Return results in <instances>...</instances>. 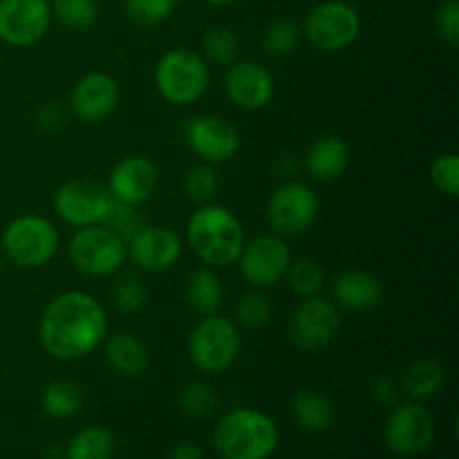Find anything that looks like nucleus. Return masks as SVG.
<instances>
[{"label": "nucleus", "instance_id": "obj_1", "mask_svg": "<svg viewBox=\"0 0 459 459\" xmlns=\"http://www.w3.org/2000/svg\"><path fill=\"white\" fill-rule=\"evenodd\" d=\"M108 336L106 307L88 291L54 296L39 318L40 348L56 361L90 357Z\"/></svg>", "mask_w": 459, "mask_h": 459}, {"label": "nucleus", "instance_id": "obj_2", "mask_svg": "<svg viewBox=\"0 0 459 459\" xmlns=\"http://www.w3.org/2000/svg\"><path fill=\"white\" fill-rule=\"evenodd\" d=\"M186 242L195 258L211 269L236 264L247 236L240 218L222 204H202L188 215Z\"/></svg>", "mask_w": 459, "mask_h": 459}, {"label": "nucleus", "instance_id": "obj_3", "mask_svg": "<svg viewBox=\"0 0 459 459\" xmlns=\"http://www.w3.org/2000/svg\"><path fill=\"white\" fill-rule=\"evenodd\" d=\"M278 439L276 421L258 408H233L213 430V446L222 459H269Z\"/></svg>", "mask_w": 459, "mask_h": 459}, {"label": "nucleus", "instance_id": "obj_4", "mask_svg": "<svg viewBox=\"0 0 459 459\" xmlns=\"http://www.w3.org/2000/svg\"><path fill=\"white\" fill-rule=\"evenodd\" d=\"M61 247V236L58 229L49 222L48 218L36 213L18 215L0 236V249L4 258L18 269L34 272L43 269L54 260Z\"/></svg>", "mask_w": 459, "mask_h": 459}, {"label": "nucleus", "instance_id": "obj_5", "mask_svg": "<svg viewBox=\"0 0 459 459\" xmlns=\"http://www.w3.org/2000/svg\"><path fill=\"white\" fill-rule=\"evenodd\" d=\"M155 90L173 106H191L200 101L211 83L209 63L188 48H173L160 56L152 70Z\"/></svg>", "mask_w": 459, "mask_h": 459}, {"label": "nucleus", "instance_id": "obj_6", "mask_svg": "<svg viewBox=\"0 0 459 459\" xmlns=\"http://www.w3.org/2000/svg\"><path fill=\"white\" fill-rule=\"evenodd\" d=\"M242 350L240 325L222 314L202 316L188 334V359L204 375H222Z\"/></svg>", "mask_w": 459, "mask_h": 459}, {"label": "nucleus", "instance_id": "obj_7", "mask_svg": "<svg viewBox=\"0 0 459 459\" xmlns=\"http://www.w3.org/2000/svg\"><path fill=\"white\" fill-rule=\"evenodd\" d=\"M67 258L72 267L88 278H108L121 272L126 255V240L106 224L76 229L67 242Z\"/></svg>", "mask_w": 459, "mask_h": 459}, {"label": "nucleus", "instance_id": "obj_8", "mask_svg": "<svg viewBox=\"0 0 459 459\" xmlns=\"http://www.w3.org/2000/svg\"><path fill=\"white\" fill-rule=\"evenodd\" d=\"M300 34L314 49L323 54L345 52L361 34V16L357 7L345 0H325L309 9Z\"/></svg>", "mask_w": 459, "mask_h": 459}, {"label": "nucleus", "instance_id": "obj_9", "mask_svg": "<svg viewBox=\"0 0 459 459\" xmlns=\"http://www.w3.org/2000/svg\"><path fill=\"white\" fill-rule=\"evenodd\" d=\"M341 330V309L332 299L316 294L300 299L287 321V336L300 352H316L327 348Z\"/></svg>", "mask_w": 459, "mask_h": 459}, {"label": "nucleus", "instance_id": "obj_10", "mask_svg": "<svg viewBox=\"0 0 459 459\" xmlns=\"http://www.w3.org/2000/svg\"><path fill=\"white\" fill-rule=\"evenodd\" d=\"M318 218V197L309 184L287 179L267 202V222L282 238L303 236Z\"/></svg>", "mask_w": 459, "mask_h": 459}, {"label": "nucleus", "instance_id": "obj_11", "mask_svg": "<svg viewBox=\"0 0 459 459\" xmlns=\"http://www.w3.org/2000/svg\"><path fill=\"white\" fill-rule=\"evenodd\" d=\"M384 439L399 457H417L430 448L435 439V420L421 402L394 403L384 424Z\"/></svg>", "mask_w": 459, "mask_h": 459}, {"label": "nucleus", "instance_id": "obj_12", "mask_svg": "<svg viewBox=\"0 0 459 459\" xmlns=\"http://www.w3.org/2000/svg\"><path fill=\"white\" fill-rule=\"evenodd\" d=\"M290 263V245L278 233H263L247 240L236 260L240 276L254 290H267L281 282Z\"/></svg>", "mask_w": 459, "mask_h": 459}, {"label": "nucleus", "instance_id": "obj_13", "mask_svg": "<svg viewBox=\"0 0 459 459\" xmlns=\"http://www.w3.org/2000/svg\"><path fill=\"white\" fill-rule=\"evenodd\" d=\"M110 193L92 179H65L54 193V211L65 224L74 229L101 224L110 206Z\"/></svg>", "mask_w": 459, "mask_h": 459}, {"label": "nucleus", "instance_id": "obj_14", "mask_svg": "<svg viewBox=\"0 0 459 459\" xmlns=\"http://www.w3.org/2000/svg\"><path fill=\"white\" fill-rule=\"evenodd\" d=\"M184 139L202 164H224L240 151V130L220 115H197L188 119Z\"/></svg>", "mask_w": 459, "mask_h": 459}, {"label": "nucleus", "instance_id": "obj_15", "mask_svg": "<svg viewBox=\"0 0 459 459\" xmlns=\"http://www.w3.org/2000/svg\"><path fill=\"white\" fill-rule=\"evenodd\" d=\"M49 0H0V40L9 48H31L52 25Z\"/></svg>", "mask_w": 459, "mask_h": 459}, {"label": "nucleus", "instance_id": "obj_16", "mask_svg": "<svg viewBox=\"0 0 459 459\" xmlns=\"http://www.w3.org/2000/svg\"><path fill=\"white\" fill-rule=\"evenodd\" d=\"M184 254V242L166 224H143L128 242L126 255L143 273H164L179 263Z\"/></svg>", "mask_w": 459, "mask_h": 459}, {"label": "nucleus", "instance_id": "obj_17", "mask_svg": "<svg viewBox=\"0 0 459 459\" xmlns=\"http://www.w3.org/2000/svg\"><path fill=\"white\" fill-rule=\"evenodd\" d=\"M121 101L119 81L101 70L81 76L70 92V112L83 124H103L115 115Z\"/></svg>", "mask_w": 459, "mask_h": 459}, {"label": "nucleus", "instance_id": "obj_18", "mask_svg": "<svg viewBox=\"0 0 459 459\" xmlns=\"http://www.w3.org/2000/svg\"><path fill=\"white\" fill-rule=\"evenodd\" d=\"M276 83L263 63L233 61L224 74V94L236 108L245 112L263 110L272 103Z\"/></svg>", "mask_w": 459, "mask_h": 459}, {"label": "nucleus", "instance_id": "obj_19", "mask_svg": "<svg viewBox=\"0 0 459 459\" xmlns=\"http://www.w3.org/2000/svg\"><path fill=\"white\" fill-rule=\"evenodd\" d=\"M160 186V169L146 155H126L112 166L108 193L112 200L139 206L155 195Z\"/></svg>", "mask_w": 459, "mask_h": 459}, {"label": "nucleus", "instance_id": "obj_20", "mask_svg": "<svg viewBox=\"0 0 459 459\" xmlns=\"http://www.w3.org/2000/svg\"><path fill=\"white\" fill-rule=\"evenodd\" d=\"M384 282L363 269H348L332 282V303L350 314H366L384 303Z\"/></svg>", "mask_w": 459, "mask_h": 459}, {"label": "nucleus", "instance_id": "obj_21", "mask_svg": "<svg viewBox=\"0 0 459 459\" xmlns=\"http://www.w3.org/2000/svg\"><path fill=\"white\" fill-rule=\"evenodd\" d=\"M352 151L339 134H323L305 152V170L314 182H334L348 170Z\"/></svg>", "mask_w": 459, "mask_h": 459}, {"label": "nucleus", "instance_id": "obj_22", "mask_svg": "<svg viewBox=\"0 0 459 459\" xmlns=\"http://www.w3.org/2000/svg\"><path fill=\"white\" fill-rule=\"evenodd\" d=\"M103 354H106L108 366L117 375L128 377V379L146 375V370L151 368L148 345L133 332H115V334L106 336L103 339Z\"/></svg>", "mask_w": 459, "mask_h": 459}, {"label": "nucleus", "instance_id": "obj_23", "mask_svg": "<svg viewBox=\"0 0 459 459\" xmlns=\"http://www.w3.org/2000/svg\"><path fill=\"white\" fill-rule=\"evenodd\" d=\"M184 300L197 316L218 314L224 300V285L215 269L197 267L184 281Z\"/></svg>", "mask_w": 459, "mask_h": 459}, {"label": "nucleus", "instance_id": "obj_24", "mask_svg": "<svg viewBox=\"0 0 459 459\" xmlns=\"http://www.w3.org/2000/svg\"><path fill=\"white\" fill-rule=\"evenodd\" d=\"M291 417L307 433H325L334 424V406L323 393L314 388H300L291 394Z\"/></svg>", "mask_w": 459, "mask_h": 459}, {"label": "nucleus", "instance_id": "obj_25", "mask_svg": "<svg viewBox=\"0 0 459 459\" xmlns=\"http://www.w3.org/2000/svg\"><path fill=\"white\" fill-rule=\"evenodd\" d=\"M444 381H446V372L442 363L433 359H417L403 372L402 390L415 402H424L444 388Z\"/></svg>", "mask_w": 459, "mask_h": 459}, {"label": "nucleus", "instance_id": "obj_26", "mask_svg": "<svg viewBox=\"0 0 459 459\" xmlns=\"http://www.w3.org/2000/svg\"><path fill=\"white\" fill-rule=\"evenodd\" d=\"M85 403V393L76 381L58 379L52 381L40 393V408L54 420H70L79 415Z\"/></svg>", "mask_w": 459, "mask_h": 459}, {"label": "nucleus", "instance_id": "obj_27", "mask_svg": "<svg viewBox=\"0 0 459 459\" xmlns=\"http://www.w3.org/2000/svg\"><path fill=\"white\" fill-rule=\"evenodd\" d=\"M115 433L106 426H85L70 439L65 459H110L115 455Z\"/></svg>", "mask_w": 459, "mask_h": 459}, {"label": "nucleus", "instance_id": "obj_28", "mask_svg": "<svg viewBox=\"0 0 459 459\" xmlns=\"http://www.w3.org/2000/svg\"><path fill=\"white\" fill-rule=\"evenodd\" d=\"M110 300L121 314H139L148 305L146 281L137 272H117L112 276Z\"/></svg>", "mask_w": 459, "mask_h": 459}, {"label": "nucleus", "instance_id": "obj_29", "mask_svg": "<svg viewBox=\"0 0 459 459\" xmlns=\"http://www.w3.org/2000/svg\"><path fill=\"white\" fill-rule=\"evenodd\" d=\"M282 281L287 282L296 299H309V296L321 294V290L325 287V272L312 258H291Z\"/></svg>", "mask_w": 459, "mask_h": 459}, {"label": "nucleus", "instance_id": "obj_30", "mask_svg": "<svg viewBox=\"0 0 459 459\" xmlns=\"http://www.w3.org/2000/svg\"><path fill=\"white\" fill-rule=\"evenodd\" d=\"M238 52H240V43L231 27L213 25L202 34V56L206 63L231 65L233 61H238Z\"/></svg>", "mask_w": 459, "mask_h": 459}, {"label": "nucleus", "instance_id": "obj_31", "mask_svg": "<svg viewBox=\"0 0 459 459\" xmlns=\"http://www.w3.org/2000/svg\"><path fill=\"white\" fill-rule=\"evenodd\" d=\"M52 18L72 31H88L97 25V0H49Z\"/></svg>", "mask_w": 459, "mask_h": 459}, {"label": "nucleus", "instance_id": "obj_32", "mask_svg": "<svg viewBox=\"0 0 459 459\" xmlns=\"http://www.w3.org/2000/svg\"><path fill=\"white\" fill-rule=\"evenodd\" d=\"M178 406L186 417L202 421L215 415V411H218L220 406V399L209 384L191 381V384L182 385V390H179Z\"/></svg>", "mask_w": 459, "mask_h": 459}, {"label": "nucleus", "instance_id": "obj_33", "mask_svg": "<svg viewBox=\"0 0 459 459\" xmlns=\"http://www.w3.org/2000/svg\"><path fill=\"white\" fill-rule=\"evenodd\" d=\"M220 191L218 173L211 164H195L184 173L182 193L191 204L202 206L215 200Z\"/></svg>", "mask_w": 459, "mask_h": 459}, {"label": "nucleus", "instance_id": "obj_34", "mask_svg": "<svg viewBox=\"0 0 459 459\" xmlns=\"http://www.w3.org/2000/svg\"><path fill=\"white\" fill-rule=\"evenodd\" d=\"M273 318V305L267 296L263 294V290H254L238 299L236 303V323L238 325L247 327V330H263L272 323Z\"/></svg>", "mask_w": 459, "mask_h": 459}, {"label": "nucleus", "instance_id": "obj_35", "mask_svg": "<svg viewBox=\"0 0 459 459\" xmlns=\"http://www.w3.org/2000/svg\"><path fill=\"white\" fill-rule=\"evenodd\" d=\"M300 27L290 18H276L263 31V49L272 58H285L299 48Z\"/></svg>", "mask_w": 459, "mask_h": 459}, {"label": "nucleus", "instance_id": "obj_36", "mask_svg": "<svg viewBox=\"0 0 459 459\" xmlns=\"http://www.w3.org/2000/svg\"><path fill=\"white\" fill-rule=\"evenodd\" d=\"M178 0H124V12L133 25L152 30L170 18Z\"/></svg>", "mask_w": 459, "mask_h": 459}, {"label": "nucleus", "instance_id": "obj_37", "mask_svg": "<svg viewBox=\"0 0 459 459\" xmlns=\"http://www.w3.org/2000/svg\"><path fill=\"white\" fill-rule=\"evenodd\" d=\"M430 182L442 195H459V155L457 152H442L430 164Z\"/></svg>", "mask_w": 459, "mask_h": 459}, {"label": "nucleus", "instance_id": "obj_38", "mask_svg": "<svg viewBox=\"0 0 459 459\" xmlns=\"http://www.w3.org/2000/svg\"><path fill=\"white\" fill-rule=\"evenodd\" d=\"M101 224H106L110 231H115L117 236L124 238V240L128 242L146 222H143L142 215L137 213V206L110 200V206H108V213Z\"/></svg>", "mask_w": 459, "mask_h": 459}, {"label": "nucleus", "instance_id": "obj_39", "mask_svg": "<svg viewBox=\"0 0 459 459\" xmlns=\"http://www.w3.org/2000/svg\"><path fill=\"white\" fill-rule=\"evenodd\" d=\"M435 31L451 48L459 45V0H444L435 12Z\"/></svg>", "mask_w": 459, "mask_h": 459}, {"label": "nucleus", "instance_id": "obj_40", "mask_svg": "<svg viewBox=\"0 0 459 459\" xmlns=\"http://www.w3.org/2000/svg\"><path fill=\"white\" fill-rule=\"evenodd\" d=\"M36 124H39V128L48 130V133H56V130H61L67 124L65 108L58 101L43 103L39 112H36Z\"/></svg>", "mask_w": 459, "mask_h": 459}, {"label": "nucleus", "instance_id": "obj_41", "mask_svg": "<svg viewBox=\"0 0 459 459\" xmlns=\"http://www.w3.org/2000/svg\"><path fill=\"white\" fill-rule=\"evenodd\" d=\"M399 393H402V385L397 384L390 377H375L370 384V397L372 402L379 403V406H394L399 399Z\"/></svg>", "mask_w": 459, "mask_h": 459}, {"label": "nucleus", "instance_id": "obj_42", "mask_svg": "<svg viewBox=\"0 0 459 459\" xmlns=\"http://www.w3.org/2000/svg\"><path fill=\"white\" fill-rule=\"evenodd\" d=\"M169 459H206L204 451L195 442H182L170 451Z\"/></svg>", "mask_w": 459, "mask_h": 459}, {"label": "nucleus", "instance_id": "obj_43", "mask_svg": "<svg viewBox=\"0 0 459 459\" xmlns=\"http://www.w3.org/2000/svg\"><path fill=\"white\" fill-rule=\"evenodd\" d=\"M209 4H215V7H229V4L238 3V0H206Z\"/></svg>", "mask_w": 459, "mask_h": 459}, {"label": "nucleus", "instance_id": "obj_44", "mask_svg": "<svg viewBox=\"0 0 459 459\" xmlns=\"http://www.w3.org/2000/svg\"><path fill=\"white\" fill-rule=\"evenodd\" d=\"M43 459H65V457H56V455H49V457H43Z\"/></svg>", "mask_w": 459, "mask_h": 459}]
</instances>
